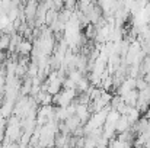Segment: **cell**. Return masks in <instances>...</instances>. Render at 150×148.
<instances>
[{
    "mask_svg": "<svg viewBox=\"0 0 150 148\" xmlns=\"http://www.w3.org/2000/svg\"><path fill=\"white\" fill-rule=\"evenodd\" d=\"M122 100L125 102V105L131 106V107H136L137 106V100H139V90L137 89H133L131 92L125 93L124 96H121Z\"/></svg>",
    "mask_w": 150,
    "mask_h": 148,
    "instance_id": "obj_3",
    "label": "cell"
},
{
    "mask_svg": "<svg viewBox=\"0 0 150 148\" xmlns=\"http://www.w3.org/2000/svg\"><path fill=\"white\" fill-rule=\"evenodd\" d=\"M32 48H34V42L29 41V39H22L18 47H16V52L19 55H29L32 52Z\"/></svg>",
    "mask_w": 150,
    "mask_h": 148,
    "instance_id": "obj_1",
    "label": "cell"
},
{
    "mask_svg": "<svg viewBox=\"0 0 150 148\" xmlns=\"http://www.w3.org/2000/svg\"><path fill=\"white\" fill-rule=\"evenodd\" d=\"M130 128H131V123L128 122V118H127L125 115H121L120 119H118V122H117L115 132H117V134H122V132L130 131Z\"/></svg>",
    "mask_w": 150,
    "mask_h": 148,
    "instance_id": "obj_2",
    "label": "cell"
},
{
    "mask_svg": "<svg viewBox=\"0 0 150 148\" xmlns=\"http://www.w3.org/2000/svg\"><path fill=\"white\" fill-rule=\"evenodd\" d=\"M64 123H66V126L70 129V132H71V134H73L76 129H79V128L82 126V121L79 119V116H77V115L69 116V118L64 121Z\"/></svg>",
    "mask_w": 150,
    "mask_h": 148,
    "instance_id": "obj_4",
    "label": "cell"
}]
</instances>
